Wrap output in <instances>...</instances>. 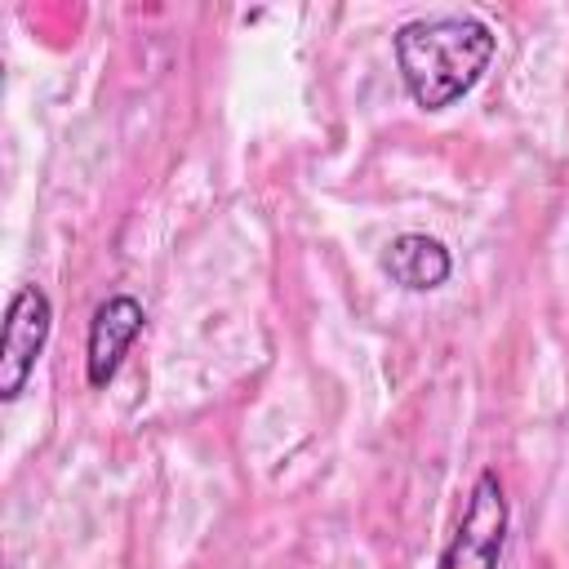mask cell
<instances>
[{"label": "cell", "mask_w": 569, "mask_h": 569, "mask_svg": "<svg viewBox=\"0 0 569 569\" xmlns=\"http://www.w3.org/2000/svg\"><path fill=\"white\" fill-rule=\"evenodd\" d=\"M400 80L422 111L462 102L493 62L498 36L476 13H427L391 36Z\"/></svg>", "instance_id": "1"}, {"label": "cell", "mask_w": 569, "mask_h": 569, "mask_svg": "<svg viewBox=\"0 0 569 569\" xmlns=\"http://www.w3.org/2000/svg\"><path fill=\"white\" fill-rule=\"evenodd\" d=\"M507 520L511 511H507V489L498 471H480L436 569H498L507 547Z\"/></svg>", "instance_id": "2"}, {"label": "cell", "mask_w": 569, "mask_h": 569, "mask_svg": "<svg viewBox=\"0 0 569 569\" xmlns=\"http://www.w3.org/2000/svg\"><path fill=\"white\" fill-rule=\"evenodd\" d=\"M53 329V302L40 284H22L9 298L4 333H0V400H18L27 391V378L49 342Z\"/></svg>", "instance_id": "3"}, {"label": "cell", "mask_w": 569, "mask_h": 569, "mask_svg": "<svg viewBox=\"0 0 569 569\" xmlns=\"http://www.w3.org/2000/svg\"><path fill=\"white\" fill-rule=\"evenodd\" d=\"M142 325H147V311L129 293H111L93 307L89 338H84V382L93 391H102L120 373V365H124L133 338L142 333Z\"/></svg>", "instance_id": "4"}, {"label": "cell", "mask_w": 569, "mask_h": 569, "mask_svg": "<svg viewBox=\"0 0 569 569\" xmlns=\"http://www.w3.org/2000/svg\"><path fill=\"white\" fill-rule=\"evenodd\" d=\"M382 271H387L400 289L427 293V289H440V284L449 280L453 258H449V249H445L436 236L400 231V236L387 240V249H382Z\"/></svg>", "instance_id": "5"}]
</instances>
